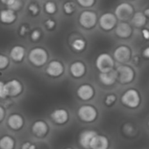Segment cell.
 <instances>
[{
    "label": "cell",
    "mask_w": 149,
    "mask_h": 149,
    "mask_svg": "<svg viewBox=\"0 0 149 149\" xmlns=\"http://www.w3.org/2000/svg\"><path fill=\"white\" fill-rule=\"evenodd\" d=\"M15 1V0H1V2L5 5H6L7 6H11L13 2Z\"/></svg>",
    "instance_id": "obj_42"
},
{
    "label": "cell",
    "mask_w": 149,
    "mask_h": 149,
    "mask_svg": "<svg viewBox=\"0 0 149 149\" xmlns=\"http://www.w3.org/2000/svg\"><path fill=\"white\" fill-rule=\"evenodd\" d=\"M97 134V133L95 131H92V130H85V131H84L80 134V137H79L80 145L85 149H90L91 141L93 140V139L95 138V136Z\"/></svg>",
    "instance_id": "obj_16"
},
{
    "label": "cell",
    "mask_w": 149,
    "mask_h": 149,
    "mask_svg": "<svg viewBox=\"0 0 149 149\" xmlns=\"http://www.w3.org/2000/svg\"><path fill=\"white\" fill-rule=\"evenodd\" d=\"M117 72L120 84H128L132 83L134 80L135 77V73L134 70L128 65H119L117 68Z\"/></svg>",
    "instance_id": "obj_6"
},
{
    "label": "cell",
    "mask_w": 149,
    "mask_h": 149,
    "mask_svg": "<svg viewBox=\"0 0 149 149\" xmlns=\"http://www.w3.org/2000/svg\"><path fill=\"white\" fill-rule=\"evenodd\" d=\"M21 149H36L35 146L33 144H32L31 142H25L22 146Z\"/></svg>",
    "instance_id": "obj_37"
},
{
    "label": "cell",
    "mask_w": 149,
    "mask_h": 149,
    "mask_svg": "<svg viewBox=\"0 0 149 149\" xmlns=\"http://www.w3.org/2000/svg\"><path fill=\"white\" fill-rule=\"evenodd\" d=\"M141 34H142V37L146 40H149V29H142L141 31Z\"/></svg>",
    "instance_id": "obj_39"
},
{
    "label": "cell",
    "mask_w": 149,
    "mask_h": 149,
    "mask_svg": "<svg viewBox=\"0 0 149 149\" xmlns=\"http://www.w3.org/2000/svg\"><path fill=\"white\" fill-rule=\"evenodd\" d=\"M126 1H132V0H126Z\"/></svg>",
    "instance_id": "obj_45"
},
{
    "label": "cell",
    "mask_w": 149,
    "mask_h": 149,
    "mask_svg": "<svg viewBox=\"0 0 149 149\" xmlns=\"http://www.w3.org/2000/svg\"><path fill=\"white\" fill-rule=\"evenodd\" d=\"M32 131L34 135L37 137H43L47 133L48 131V126L46 122L42 120H38L33 123L32 126Z\"/></svg>",
    "instance_id": "obj_18"
},
{
    "label": "cell",
    "mask_w": 149,
    "mask_h": 149,
    "mask_svg": "<svg viewBox=\"0 0 149 149\" xmlns=\"http://www.w3.org/2000/svg\"><path fill=\"white\" fill-rule=\"evenodd\" d=\"M45 12L48 14H54L57 11V6L55 5V3L52 2V1H48L45 4L44 6Z\"/></svg>",
    "instance_id": "obj_27"
},
{
    "label": "cell",
    "mask_w": 149,
    "mask_h": 149,
    "mask_svg": "<svg viewBox=\"0 0 149 149\" xmlns=\"http://www.w3.org/2000/svg\"><path fill=\"white\" fill-rule=\"evenodd\" d=\"M28 31H29V26L27 25H23V26H21V27L19 29V34L21 36H25L28 33Z\"/></svg>",
    "instance_id": "obj_36"
},
{
    "label": "cell",
    "mask_w": 149,
    "mask_h": 149,
    "mask_svg": "<svg viewBox=\"0 0 149 149\" xmlns=\"http://www.w3.org/2000/svg\"><path fill=\"white\" fill-rule=\"evenodd\" d=\"M6 84L0 81V98H5L6 97Z\"/></svg>",
    "instance_id": "obj_35"
},
{
    "label": "cell",
    "mask_w": 149,
    "mask_h": 149,
    "mask_svg": "<svg viewBox=\"0 0 149 149\" xmlns=\"http://www.w3.org/2000/svg\"><path fill=\"white\" fill-rule=\"evenodd\" d=\"M7 124L10 128L13 130H19L24 125V119L19 114H12L7 120Z\"/></svg>",
    "instance_id": "obj_20"
},
{
    "label": "cell",
    "mask_w": 149,
    "mask_h": 149,
    "mask_svg": "<svg viewBox=\"0 0 149 149\" xmlns=\"http://www.w3.org/2000/svg\"><path fill=\"white\" fill-rule=\"evenodd\" d=\"M14 146L15 141L11 136L5 135L0 139V149H13Z\"/></svg>",
    "instance_id": "obj_24"
},
{
    "label": "cell",
    "mask_w": 149,
    "mask_h": 149,
    "mask_svg": "<svg viewBox=\"0 0 149 149\" xmlns=\"http://www.w3.org/2000/svg\"><path fill=\"white\" fill-rule=\"evenodd\" d=\"M28 59L33 65L36 67H41L47 61L48 54L44 48L35 47L30 51L28 54Z\"/></svg>",
    "instance_id": "obj_3"
},
{
    "label": "cell",
    "mask_w": 149,
    "mask_h": 149,
    "mask_svg": "<svg viewBox=\"0 0 149 149\" xmlns=\"http://www.w3.org/2000/svg\"><path fill=\"white\" fill-rule=\"evenodd\" d=\"M144 14H145L147 18H149V6H148V7H146V8L145 9V11H144Z\"/></svg>",
    "instance_id": "obj_43"
},
{
    "label": "cell",
    "mask_w": 149,
    "mask_h": 149,
    "mask_svg": "<svg viewBox=\"0 0 149 149\" xmlns=\"http://www.w3.org/2000/svg\"><path fill=\"white\" fill-rule=\"evenodd\" d=\"M142 55L146 58V59H149V47H146L142 53Z\"/></svg>",
    "instance_id": "obj_40"
},
{
    "label": "cell",
    "mask_w": 149,
    "mask_h": 149,
    "mask_svg": "<svg viewBox=\"0 0 149 149\" xmlns=\"http://www.w3.org/2000/svg\"><path fill=\"white\" fill-rule=\"evenodd\" d=\"M79 24L82 27L85 29H91L93 28L97 23V13L93 11L86 10L84 11L78 19Z\"/></svg>",
    "instance_id": "obj_5"
},
{
    "label": "cell",
    "mask_w": 149,
    "mask_h": 149,
    "mask_svg": "<svg viewBox=\"0 0 149 149\" xmlns=\"http://www.w3.org/2000/svg\"><path fill=\"white\" fill-rule=\"evenodd\" d=\"M69 72L74 78L79 79L86 74V67L82 61H74L70 65Z\"/></svg>",
    "instance_id": "obj_13"
},
{
    "label": "cell",
    "mask_w": 149,
    "mask_h": 149,
    "mask_svg": "<svg viewBox=\"0 0 149 149\" xmlns=\"http://www.w3.org/2000/svg\"><path fill=\"white\" fill-rule=\"evenodd\" d=\"M40 36H41V33H40V31L38 30V29L33 30V31L32 32V33H31V39H32V40H33V41L39 40L40 38Z\"/></svg>",
    "instance_id": "obj_34"
},
{
    "label": "cell",
    "mask_w": 149,
    "mask_h": 149,
    "mask_svg": "<svg viewBox=\"0 0 149 149\" xmlns=\"http://www.w3.org/2000/svg\"><path fill=\"white\" fill-rule=\"evenodd\" d=\"M124 131H125V132H126L127 134L132 133V132H133V126H132L131 124H125V126H124Z\"/></svg>",
    "instance_id": "obj_38"
},
{
    "label": "cell",
    "mask_w": 149,
    "mask_h": 149,
    "mask_svg": "<svg viewBox=\"0 0 149 149\" xmlns=\"http://www.w3.org/2000/svg\"><path fill=\"white\" fill-rule=\"evenodd\" d=\"M25 48L22 46H15L10 52V56L15 61H21L25 56Z\"/></svg>",
    "instance_id": "obj_23"
},
{
    "label": "cell",
    "mask_w": 149,
    "mask_h": 149,
    "mask_svg": "<svg viewBox=\"0 0 149 149\" xmlns=\"http://www.w3.org/2000/svg\"><path fill=\"white\" fill-rule=\"evenodd\" d=\"M7 97H16L22 91V85L18 80H11L6 84Z\"/></svg>",
    "instance_id": "obj_15"
},
{
    "label": "cell",
    "mask_w": 149,
    "mask_h": 149,
    "mask_svg": "<svg viewBox=\"0 0 149 149\" xmlns=\"http://www.w3.org/2000/svg\"><path fill=\"white\" fill-rule=\"evenodd\" d=\"M115 33L120 39H128L132 33V28L126 21H121L115 27Z\"/></svg>",
    "instance_id": "obj_11"
},
{
    "label": "cell",
    "mask_w": 149,
    "mask_h": 149,
    "mask_svg": "<svg viewBox=\"0 0 149 149\" xmlns=\"http://www.w3.org/2000/svg\"><path fill=\"white\" fill-rule=\"evenodd\" d=\"M45 26L47 30H54L56 26V23L54 19H48L45 21Z\"/></svg>",
    "instance_id": "obj_33"
},
{
    "label": "cell",
    "mask_w": 149,
    "mask_h": 149,
    "mask_svg": "<svg viewBox=\"0 0 149 149\" xmlns=\"http://www.w3.org/2000/svg\"><path fill=\"white\" fill-rule=\"evenodd\" d=\"M66 149H72V148H69V147H68V148H66Z\"/></svg>",
    "instance_id": "obj_44"
},
{
    "label": "cell",
    "mask_w": 149,
    "mask_h": 149,
    "mask_svg": "<svg viewBox=\"0 0 149 149\" xmlns=\"http://www.w3.org/2000/svg\"><path fill=\"white\" fill-rule=\"evenodd\" d=\"M77 1L79 4V6H81L82 7L89 8L94 6L96 0H77Z\"/></svg>",
    "instance_id": "obj_29"
},
{
    "label": "cell",
    "mask_w": 149,
    "mask_h": 149,
    "mask_svg": "<svg viewBox=\"0 0 149 149\" xmlns=\"http://www.w3.org/2000/svg\"><path fill=\"white\" fill-rule=\"evenodd\" d=\"M9 64V60L6 55L0 54V69L6 68Z\"/></svg>",
    "instance_id": "obj_31"
},
{
    "label": "cell",
    "mask_w": 149,
    "mask_h": 149,
    "mask_svg": "<svg viewBox=\"0 0 149 149\" xmlns=\"http://www.w3.org/2000/svg\"><path fill=\"white\" fill-rule=\"evenodd\" d=\"M122 104L129 108H137L141 102L140 95L135 89H129L124 92L121 97Z\"/></svg>",
    "instance_id": "obj_1"
},
{
    "label": "cell",
    "mask_w": 149,
    "mask_h": 149,
    "mask_svg": "<svg viewBox=\"0 0 149 149\" xmlns=\"http://www.w3.org/2000/svg\"><path fill=\"white\" fill-rule=\"evenodd\" d=\"M71 47L76 52H82L86 47V42L82 38H77L74 40L71 43Z\"/></svg>",
    "instance_id": "obj_25"
},
{
    "label": "cell",
    "mask_w": 149,
    "mask_h": 149,
    "mask_svg": "<svg viewBox=\"0 0 149 149\" xmlns=\"http://www.w3.org/2000/svg\"><path fill=\"white\" fill-rule=\"evenodd\" d=\"M132 56L131 48L127 46H119L118 47L113 53V58L116 61L119 63H126L130 61Z\"/></svg>",
    "instance_id": "obj_9"
},
{
    "label": "cell",
    "mask_w": 149,
    "mask_h": 149,
    "mask_svg": "<svg viewBox=\"0 0 149 149\" xmlns=\"http://www.w3.org/2000/svg\"><path fill=\"white\" fill-rule=\"evenodd\" d=\"M64 72V66L59 61H52L48 63L46 73L51 77H59Z\"/></svg>",
    "instance_id": "obj_10"
},
{
    "label": "cell",
    "mask_w": 149,
    "mask_h": 149,
    "mask_svg": "<svg viewBox=\"0 0 149 149\" xmlns=\"http://www.w3.org/2000/svg\"><path fill=\"white\" fill-rule=\"evenodd\" d=\"M118 24V18L115 14L111 13H105L101 15L99 18V26L100 27L106 32L111 31L114 27H116Z\"/></svg>",
    "instance_id": "obj_7"
},
{
    "label": "cell",
    "mask_w": 149,
    "mask_h": 149,
    "mask_svg": "<svg viewBox=\"0 0 149 149\" xmlns=\"http://www.w3.org/2000/svg\"><path fill=\"white\" fill-rule=\"evenodd\" d=\"M5 115H6V111H5V109L0 105V122H1L4 118H5Z\"/></svg>",
    "instance_id": "obj_41"
},
{
    "label": "cell",
    "mask_w": 149,
    "mask_h": 149,
    "mask_svg": "<svg viewBox=\"0 0 149 149\" xmlns=\"http://www.w3.org/2000/svg\"><path fill=\"white\" fill-rule=\"evenodd\" d=\"M146 18L147 17L144 14V13L137 12L133 14V16L132 18V23L134 26H136L138 28H141L146 25Z\"/></svg>",
    "instance_id": "obj_22"
},
{
    "label": "cell",
    "mask_w": 149,
    "mask_h": 149,
    "mask_svg": "<svg viewBox=\"0 0 149 149\" xmlns=\"http://www.w3.org/2000/svg\"><path fill=\"white\" fill-rule=\"evenodd\" d=\"M117 101V96L115 94H109L104 98V104L107 106H111Z\"/></svg>",
    "instance_id": "obj_28"
},
{
    "label": "cell",
    "mask_w": 149,
    "mask_h": 149,
    "mask_svg": "<svg viewBox=\"0 0 149 149\" xmlns=\"http://www.w3.org/2000/svg\"><path fill=\"white\" fill-rule=\"evenodd\" d=\"M16 19V15L13 10L6 9L0 12V20L5 24H11Z\"/></svg>",
    "instance_id": "obj_21"
},
{
    "label": "cell",
    "mask_w": 149,
    "mask_h": 149,
    "mask_svg": "<svg viewBox=\"0 0 149 149\" xmlns=\"http://www.w3.org/2000/svg\"><path fill=\"white\" fill-rule=\"evenodd\" d=\"M77 10V6L76 4L72 1H67L64 5H63V12L66 15L69 16L72 15Z\"/></svg>",
    "instance_id": "obj_26"
},
{
    "label": "cell",
    "mask_w": 149,
    "mask_h": 149,
    "mask_svg": "<svg viewBox=\"0 0 149 149\" xmlns=\"http://www.w3.org/2000/svg\"><path fill=\"white\" fill-rule=\"evenodd\" d=\"M109 146V140L105 136L97 134L91 144V149H107Z\"/></svg>",
    "instance_id": "obj_17"
},
{
    "label": "cell",
    "mask_w": 149,
    "mask_h": 149,
    "mask_svg": "<svg viewBox=\"0 0 149 149\" xmlns=\"http://www.w3.org/2000/svg\"><path fill=\"white\" fill-rule=\"evenodd\" d=\"M51 118L56 124L61 125L68 121V112L64 109H57L51 113Z\"/></svg>",
    "instance_id": "obj_19"
},
{
    "label": "cell",
    "mask_w": 149,
    "mask_h": 149,
    "mask_svg": "<svg viewBox=\"0 0 149 149\" xmlns=\"http://www.w3.org/2000/svg\"><path fill=\"white\" fill-rule=\"evenodd\" d=\"M148 126H149V121H148Z\"/></svg>",
    "instance_id": "obj_46"
},
{
    "label": "cell",
    "mask_w": 149,
    "mask_h": 149,
    "mask_svg": "<svg viewBox=\"0 0 149 149\" xmlns=\"http://www.w3.org/2000/svg\"><path fill=\"white\" fill-rule=\"evenodd\" d=\"M78 117L84 122H92L97 117V111L92 105H82L77 111Z\"/></svg>",
    "instance_id": "obj_8"
},
{
    "label": "cell",
    "mask_w": 149,
    "mask_h": 149,
    "mask_svg": "<svg viewBox=\"0 0 149 149\" xmlns=\"http://www.w3.org/2000/svg\"><path fill=\"white\" fill-rule=\"evenodd\" d=\"M114 14L120 21H127L128 19L132 18L134 14V9L131 4L127 2H123L116 7Z\"/></svg>",
    "instance_id": "obj_4"
},
{
    "label": "cell",
    "mask_w": 149,
    "mask_h": 149,
    "mask_svg": "<svg viewBox=\"0 0 149 149\" xmlns=\"http://www.w3.org/2000/svg\"><path fill=\"white\" fill-rule=\"evenodd\" d=\"M115 67V59L107 53L100 54L96 59V68L100 72H109Z\"/></svg>",
    "instance_id": "obj_2"
},
{
    "label": "cell",
    "mask_w": 149,
    "mask_h": 149,
    "mask_svg": "<svg viewBox=\"0 0 149 149\" xmlns=\"http://www.w3.org/2000/svg\"><path fill=\"white\" fill-rule=\"evenodd\" d=\"M21 6H22V1H21V0H15V1L11 6H8V8L12 9L13 11H18V10H19L21 8Z\"/></svg>",
    "instance_id": "obj_32"
},
{
    "label": "cell",
    "mask_w": 149,
    "mask_h": 149,
    "mask_svg": "<svg viewBox=\"0 0 149 149\" xmlns=\"http://www.w3.org/2000/svg\"><path fill=\"white\" fill-rule=\"evenodd\" d=\"M77 94L81 100L88 101L94 97V88L90 84H82L77 91Z\"/></svg>",
    "instance_id": "obj_14"
},
{
    "label": "cell",
    "mask_w": 149,
    "mask_h": 149,
    "mask_svg": "<svg viewBox=\"0 0 149 149\" xmlns=\"http://www.w3.org/2000/svg\"><path fill=\"white\" fill-rule=\"evenodd\" d=\"M98 78L101 84L106 86H111L116 83L118 78L117 70H111L109 72H100L98 74Z\"/></svg>",
    "instance_id": "obj_12"
},
{
    "label": "cell",
    "mask_w": 149,
    "mask_h": 149,
    "mask_svg": "<svg viewBox=\"0 0 149 149\" xmlns=\"http://www.w3.org/2000/svg\"><path fill=\"white\" fill-rule=\"evenodd\" d=\"M28 11H29V13L33 16H37L39 14V13H40V8H39V6H38L37 4L33 3V4H31L28 6Z\"/></svg>",
    "instance_id": "obj_30"
}]
</instances>
